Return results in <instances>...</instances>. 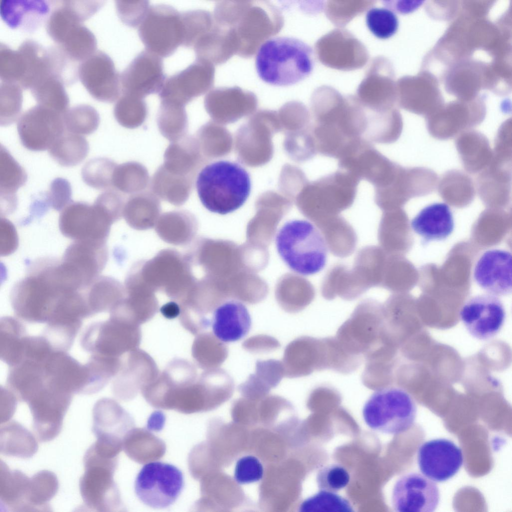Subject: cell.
I'll return each instance as SVG.
<instances>
[{"mask_svg": "<svg viewBox=\"0 0 512 512\" xmlns=\"http://www.w3.org/2000/svg\"><path fill=\"white\" fill-rule=\"evenodd\" d=\"M312 108L317 152L338 159L354 140L364 138L366 122L364 109L356 96H343L329 86L313 92Z\"/></svg>", "mask_w": 512, "mask_h": 512, "instance_id": "1", "label": "cell"}, {"mask_svg": "<svg viewBox=\"0 0 512 512\" xmlns=\"http://www.w3.org/2000/svg\"><path fill=\"white\" fill-rule=\"evenodd\" d=\"M312 48L303 41L289 36L274 37L260 46L256 68L259 78L268 84L292 86L312 73Z\"/></svg>", "mask_w": 512, "mask_h": 512, "instance_id": "2", "label": "cell"}, {"mask_svg": "<svg viewBox=\"0 0 512 512\" xmlns=\"http://www.w3.org/2000/svg\"><path fill=\"white\" fill-rule=\"evenodd\" d=\"M196 188L207 210L224 215L245 203L250 192L251 180L249 174L240 164L221 160L206 165L200 171Z\"/></svg>", "mask_w": 512, "mask_h": 512, "instance_id": "3", "label": "cell"}, {"mask_svg": "<svg viewBox=\"0 0 512 512\" xmlns=\"http://www.w3.org/2000/svg\"><path fill=\"white\" fill-rule=\"evenodd\" d=\"M278 252L292 271L303 276L316 274L325 266L328 248L317 227L304 220L286 222L275 238Z\"/></svg>", "mask_w": 512, "mask_h": 512, "instance_id": "4", "label": "cell"}, {"mask_svg": "<svg viewBox=\"0 0 512 512\" xmlns=\"http://www.w3.org/2000/svg\"><path fill=\"white\" fill-rule=\"evenodd\" d=\"M230 2L222 16V22L234 32L238 54L252 56L261 43L278 32L283 18L278 10L266 2Z\"/></svg>", "mask_w": 512, "mask_h": 512, "instance_id": "5", "label": "cell"}, {"mask_svg": "<svg viewBox=\"0 0 512 512\" xmlns=\"http://www.w3.org/2000/svg\"><path fill=\"white\" fill-rule=\"evenodd\" d=\"M335 337L348 353L364 360L368 354L388 342L382 304L372 298L361 301Z\"/></svg>", "mask_w": 512, "mask_h": 512, "instance_id": "6", "label": "cell"}, {"mask_svg": "<svg viewBox=\"0 0 512 512\" xmlns=\"http://www.w3.org/2000/svg\"><path fill=\"white\" fill-rule=\"evenodd\" d=\"M416 403L404 388L389 386L376 390L365 402L362 417L371 429L388 434L406 432L414 424Z\"/></svg>", "mask_w": 512, "mask_h": 512, "instance_id": "7", "label": "cell"}, {"mask_svg": "<svg viewBox=\"0 0 512 512\" xmlns=\"http://www.w3.org/2000/svg\"><path fill=\"white\" fill-rule=\"evenodd\" d=\"M360 180L350 172L338 170L312 182L306 192L304 210L316 224L352 206Z\"/></svg>", "mask_w": 512, "mask_h": 512, "instance_id": "8", "label": "cell"}, {"mask_svg": "<svg viewBox=\"0 0 512 512\" xmlns=\"http://www.w3.org/2000/svg\"><path fill=\"white\" fill-rule=\"evenodd\" d=\"M134 492L144 504L164 508L172 504L184 486L182 472L176 466L161 462L144 465L134 482Z\"/></svg>", "mask_w": 512, "mask_h": 512, "instance_id": "9", "label": "cell"}, {"mask_svg": "<svg viewBox=\"0 0 512 512\" xmlns=\"http://www.w3.org/2000/svg\"><path fill=\"white\" fill-rule=\"evenodd\" d=\"M138 34L146 50L160 58L170 56L182 46L181 12L167 4L150 6Z\"/></svg>", "mask_w": 512, "mask_h": 512, "instance_id": "10", "label": "cell"}, {"mask_svg": "<svg viewBox=\"0 0 512 512\" xmlns=\"http://www.w3.org/2000/svg\"><path fill=\"white\" fill-rule=\"evenodd\" d=\"M338 160L339 170L350 172L360 180H366L374 189L386 186L398 166L363 138L352 142Z\"/></svg>", "mask_w": 512, "mask_h": 512, "instance_id": "11", "label": "cell"}, {"mask_svg": "<svg viewBox=\"0 0 512 512\" xmlns=\"http://www.w3.org/2000/svg\"><path fill=\"white\" fill-rule=\"evenodd\" d=\"M84 472L80 480V492L85 506L92 511L111 510L116 506V492L112 480L115 459L84 460Z\"/></svg>", "mask_w": 512, "mask_h": 512, "instance_id": "12", "label": "cell"}, {"mask_svg": "<svg viewBox=\"0 0 512 512\" xmlns=\"http://www.w3.org/2000/svg\"><path fill=\"white\" fill-rule=\"evenodd\" d=\"M315 50L323 64L341 70L361 68L368 59V53L364 44L342 28L320 38L315 44Z\"/></svg>", "mask_w": 512, "mask_h": 512, "instance_id": "13", "label": "cell"}, {"mask_svg": "<svg viewBox=\"0 0 512 512\" xmlns=\"http://www.w3.org/2000/svg\"><path fill=\"white\" fill-rule=\"evenodd\" d=\"M17 130L26 148L36 152L49 150L64 132L63 114L38 104L21 115Z\"/></svg>", "mask_w": 512, "mask_h": 512, "instance_id": "14", "label": "cell"}, {"mask_svg": "<svg viewBox=\"0 0 512 512\" xmlns=\"http://www.w3.org/2000/svg\"><path fill=\"white\" fill-rule=\"evenodd\" d=\"M284 376L294 378L330 370L327 338L302 336L286 347L282 360Z\"/></svg>", "mask_w": 512, "mask_h": 512, "instance_id": "15", "label": "cell"}, {"mask_svg": "<svg viewBox=\"0 0 512 512\" xmlns=\"http://www.w3.org/2000/svg\"><path fill=\"white\" fill-rule=\"evenodd\" d=\"M462 322L470 334L480 340L490 339L502 329L506 317L503 304L488 294L470 298L460 312Z\"/></svg>", "mask_w": 512, "mask_h": 512, "instance_id": "16", "label": "cell"}, {"mask_svg": "<svg viewBox=\"0 0 512 512\" xmlns=\"http://www.w3.org/2000/svg\"><path fill=\"white\" fill-rule=\"evenodd\" d=\"M214 76V64L196 59L184 70L166 78L158 93L159 96L160 100L172 101L185 106L212 88Z\"/></svg>", "mask_w": 512, "mask_h": 512, "instance_id": "17", "label": "cell"}, {"mask_svg": "<svg viewBox=\"0 0 512 512\" xmlns=\"http://www.w3.org/2000/svg\"><path fill=\"white\" fill-rule=\"evenodd\" d=\"M78 77L89 94L104 102H112L121 92L120 75L112 58L97 50L79 64Z\"/></svg>", "mask_w": 512, "mask_h": 512, "instance_id": "18", "label": "cell"}, {"mask_svg": "<svg viewBox=\"0 0 512 512\" xmlns=\"http://www.w3.org/2000/svg\"><path fill=\"white\" fill-rule=\"evenodd\" d=\"M437 484L424 475L410 472L396 482L392 502L397 512H432L440 501Z\"/></svg>", "mask_w": 512, "mask_h": 512, "instance_id": "19", "label": "cell"}, {"mask_svg": "<svg viewBox=\"0 0 512 512\" xmlns=\"http://www.w3.org/2000/svg\"><path fill=\"white\" fill-rule=\"evenodd\" d=\"M166 80L161 58L146 50L140 52L120 75L122 94L144 98L159 93Z\"/></svg>", "mask_w": 512, "mask_h": 512, "instance_id": "20", "label": "cell"}, {"mask_svg": "<svg viewBox=\"0 0 512 512\" xmlns=\"http://www.w3.org/2000/svg\"><path fill=\"white\" fill-rule=\"evenodd\" d=\"M418 464L421 472L432 481L444 482L453 477L462 465L461 448L446 438L423 443L418 452Z\"/></svg>", "mask_w": 512, "mask_h": 512, "instance_id": "21", "label": "cell"}, {"mask_svg": "<svg viewBox=\"0 0 512 512\" xmlns=\"http://www.w3.org/2000/svg\"><path fill=\"white\" fill-rule=\"evenodd\" d=\"M473 278L487 294L504 296L512 290V256L504 250L490 249L484 252L474 266Z\"/></svg>", "mask_w": 512, "mask_h": 512, "instance_id": "22", "label": "cell"}, {"mask_svg": "<svg viewBox=\"0 0 512 512\" xmlns=\"http://www.w3.org/2000/svg\"><path fill=\"white\" fill-rule=\"evenodd\" d=\"M106 216L94 204L72 202L60 214V228L64 235L74 240L100 241Z\"/></svg>", "mask_w": 512, "mask_h": 512, "instance_id": "23", "label": "cell"}, {"mask_svg": "<svg viewBox=\"0 0 512 512\" xmlns=\"http://www.w3.org/2000/svg\"><path fill=\"white\" fill-rule=\"evenodd\" d=\"M391 66L384 56L374 58L356 96L364 108L374 111L393 108Z\"/></svg>", "mask_w": 512, "mask_h": 512, "instance_id": "24", "label": "cell"}, {"mask_svg": "<svg viewBox=\"0 0 512 512\" xmlns=\"http://www.w3.org/2000/svg\"><path fill=\"white\" fill-rule=\"evenodd\" d=\"M72 398L68 395L47 394L27 402L32 416L34 431L39 441L50 442L59 434Z\"/></svg>", "mask_w": 512, "mask_h": 512, "instance_id": "25", "label": "cell"}, {"mask_svg": "<svg viewBox=\"0 0 512 512\" xmlns=\"http://www.w3.org/2000/svg\"><path fill=\"white\" fill-rule=\"evenodd\" d=\"M52 3L46 0H2L0 14L10 28L32 32L46 22Z\"/></svg>", "mask_w": 512, "mask_h": 512, "instance_id": "26", "label": "cell"}, {"mask_svg": "<svg viewBox=\"0 0 512 512\" xmlns=\"http://www.w3.org/2000/svg\"><path fill=\"white\" fill-rule=\"evenodd\" d=\"M52 9L46 22V30L56 44H60L76 26L91 18L96 12L90 0H54Z\"/></svg>", "mask_w": 512, "mask_h": 512, "instance_id": "27", "label": "cell"}, {"mask_svg": "<svg viewBox=\"0 0 512 512\" xmlns=\"http://www.w3.org/2000/svg\"><path fill=\"white\" fill-rule=\"evenodd\" d=\"M251 326L252 320L248 310L240 301H226L214 310L213 333L223 342H234L241 340L249 332Z\"/></svg>", "mask_w": 512, "mask_h": 512, "instance_id": "28", "label": "cell"}, {"mask_svg": "<svg viewBox=\"0 0 512 512\" xmlns=\"http://www.w3.org/2000/svg\"><path fill=\"white\" fill-rule=\"evenodd\" d=\"M410 228L425 241H440L453 232L454 222L449 206L434 203L423 208L411 220Z\"/></svg>", "mask_w": 512, "mask_h": 512, "instance_id": "29", "label": "cell"}, {"mask_svg": "<svg viewBox=\"0 0 512 512\" xmlns=\"http://www.w3.org/2000/svg\"><path fill=\"white\" fill-rule=\"evenodd\" d=\"M328 249L334 256L344 258L354 251L358 241L353 227L341 216L328 218L315 224Z\"/></svg>", "mask_w": 512, "mask_h": 512, "instance_id": "30", "label": "cell"}, {"mask_svg": "<svg viewBox=\"0 0 512 512\" xmlns=\"http://www.w3.org/2000/svg\"><path fill=\"white\" fill-rule=\"evenodd\" d=\"M18 50L20 53L25 68L24 78L20 86L30 90L46 77L52 75L50 52L48 48L32 40L24 41Z\"/></svg>", "mask_w": 512, "mask_h": 512, "instance_id": "31", "label": "cell"}, {"mask_svg": "<svg viewBox=\"0 0 512 512\" xmlns=\"http://www.w3.org/2000/svg\"><path fill=\"white\" fill-rule=\"evenodd\" d=\"M0 508L4 511L26 512V494L30 478L18 470L0 463Z\"/></svg>", "mask_w": 512, "mask_h": 512, "instance_id": "32", "label": "cell"}, {"mask_svg": "<svg viewBox=\"0 0 512 512\" xmlns=\"http://www.w3.org/2000/svg\"><path fill=\"white\" fill-rule=\"evenodd\" d=\"M386 256L376 246H365L357 253L352 270L366 292L372 287H380Z\"/></svg>", "mask_w": 512, "mask_h": 512, "instance_id": "33", "label": "cell"}, {"mask_svg": "<svg viewBox=\"0 0 512 512\" xmlns=\"http://www.w3.org/2000/svg\"><path fill=\"white\" fill-rule=\"evenodd\" d=\"M0 452L6 456L22 458L32 457L38 451V444L32 434L15 420L1 424Z\"/></svg>", "mask_w": 512, "mask_h": 512, "instance_id": "34", "label": "cell"}, {"mask_svg": "<svg viewBox=\"0 0 512 512\" xmlns=\"http://www.w3.org/2000/svg\"><path fill=\"white\" fill-rule=\"evenodd\" d=\"M320 291L323 298L327 300L338 296L352 300L364 294L354 280L351 269L342 264H336L328 270L322 280Z\"/></svg>", "mask_w": 512, "mask_h": 512, "instance_id": "35", "label": "cell"}, {"mask_svg": "<svg viewBox=\"0 0 512 512\" xmlns=\"http://www.w3.org/2000/svg\"><path fill=\"white\" fill-rule=\"evenodd\" d=\"M27 180L24 168L2 146L0 152V194L1 204L6 208L16 206V193Z\"/></svg>", "mask_w": 512, "mask_h": 512, "instance_id": "36", "label": "cell"}, {"mask_svg": "<svg viewBox=\"0 0 512 512\" xmlns=\"http://www.w3.org/2000/svg\"><path fill=\"white\" fill-rule=\"evenodd\" d=\"M58 488V480L54 472L42 470L35 474L30 478L27 489V512L48 511V502Z\"/></svg>", "mask_w": 512, "mask_h": 512, "instance_id": "37", "label": "cell"}, {"mask_svg": "<svg viewBox=\"0 0 512 512\" xmlns=\"http://www.w3.org/2000/svg\"><path fill=\"white\" fill-rule=\"evenodd\" d=\"M89 145L82 136L64 132L50 146V156L64 166H74L82 162L86 157Z\"/></svg>", "mask_w": 512, "mask_h": 512, "instance_id": "38", "label": "cell"}, {"mask_svg": "<svg viewBox=\"0 0 512 512\" xmlns=\"http://www.w3.org/2000/svg\"><path fill=\"white\" fill-rule=\"evenodd\" d=\"M192 350L199 366L206 370L221 366L228 353L224 343L211 332L200 334L194 341Z\"/></svg>", "mask_w": 512, "mask_h": 512, "instance_id": "39", "label": "cell"}, {"mask_svg": "<svg viewBox=\"0 0 512 512\" xmlns=\"http://www.w3.org/2000/svg\"><path fill=\"white\" fill-rule=\"evenodd\" d=\"M64 86L58 78L53 75H50L30 90L38 105L64 114L68 110L70 104Z\"/></svg>", "mask_w": 512, "mask_h": 512, "instance_id": "40", "label": "cell"}, {"mask_svg": "<svg viewBox=\"0 0 512 512\" xmlns=\"http://www.w3.org/2000/svg\"><path fill=\"white\" fill-rule=\"evenodd\" d=\"M58 46L70 59L82 62L96 52L97 42L94 34L81 24L73 28Z\"/></svg>", "mask_w": 512, "mask_h": 512, "instance_id": "41", "label": "cell"}, {"mask_svg": "<svg viewBox=\"0 0 512 512\" xmlns=\"http://www.w3.org/2000/svg\"><path fill=\"white\" fill-rule=\"evenodd\" d=\"M158 114L160 130L168 139L175 141L182 138L187 126L185 106L173 102L160 100Z\"/></svg>", "mask_w": 512, "mask_h": 512, "instance_id": "42", "label": "cell"}, {"mask_svg": "<svg viewBox=\"0 0 512 512\" xmlns=\"http://www.w3.org/2000/svg\"><path fill=\"white\" fill-rule=\"evenodd\" d=\"M394 358L382 356L365 360L362 375L363 384L375 390L391 386L394 382Z\"/></svg>", "mask_w": 512, "mask_h": 512, "instance_id": "43", "label": "cell"}, {"mask_svg": "<svg viewBox=\"0 0 512 512\" xmlns=\"http://www.w3.org/2000/svg\"><path fill=\"white\" fill-rule=\"evenodd\" d=\"M66 130L78 135L90 134L96 130L100 124V116L92 106L82 104L68 110L63 114Z\"/></svg>", "mask_w": 512, "mask_h": 512, "instance_id": "44", "label": "cell"}, {"mask_svg": "<svg viewBox=\"0 0 512 512\" xmlns=\"http://www.w3.org/2000/svg\"><path fill=\"white\" fill-rule=\"evenodd\" d=\"M116 165L106 158L90 160L82 168V178L89 186L98 190H112V180Z\"/></svg>", "mask_w": 512, "mask_h": 512, "instance_id": "45", "label": "cell"}, {"mask_svg": "<svg viewBox=\"0 0 512 512\" xmlns=\"http://www.w3.org/2000/svg\"><path fill=\"white\" fill-rule=\"evenodd\" d=\"M183 39L182 46L192 48L196 40L213 26L214 21L212 14L202 10L181 12Z\"/></svg>", "mask_w": 512, "mask_h": 512, "instance_id": "46", "label": "cell"}, {"mask_svg": "<svg viewBox=\"0 0 512 512\" xmlns=\"http://www.w3.org/2000/svg\"><path fill=\"white\" fill-rule=\"evenodd\" d=\"M148 113L146 104L143 98L122 94L114 109L116 119L122 126L134 128L141 124Z\"/></svg>", "mask_w": 512, "mask_h": 512, "instance_id": "47", "label": "cell"}, {"mask_svg": "<svg viewBox=\"0 0 512 512\" xmlns=\"http://www.w3.org/2000/svg\"><path fill=\"white\" fill-rule=\"evenodd\" d=\"M22 88L17 84L1 82L0 124L8 126L20 117L23 101Z\"/></svg>", "mask_w": 512, "mask_h": 512, "instance_id": "48", "label": "cell"}, {"mask_svg": "<svg viewBox=\"0 0 512 512\" xmlns=\"http://www.w3.org/2000/svg\"><path fill=\"white\" fill-rule=\"evenodd\" d=\"M302 512H352L350 502L336 492L320 490L304 500L300 504Z\"/></svg>", "mask_w": 512, "mask_h": 512, "instance_id": "49", "label": "cell"}, {"mask_svg": "<svg viewBox=\"0 0 512 512\" xmlns=\"http://www.w3.org/2000/svg\"><path fill=\"white\" fill-rule=\"evenodd\" d=\"M148 174L144 166L138 163H130V170L124 164L116 166L112 176V187L123 192H137L148 184Z\"/></svg>", "mask_w": 512, "mask_h": 512, "instance_id": "50", "label": "cell"}, {"mask_svg": "<svg viewBox=\"0 0 512 512\" xmlns=\"http://www.w3.org/2000/svg\"><path fill=\"white\" fill-rule=\"evenodd\" d=\"M192 178L178 176L160 166L153 176L152 189L160 196L181 194L188 196L192 188Z\"/></svg>", "mask_w": 512, "mask_h": 512, "instance_id": "51", "label": "cell"}, {"mask_svg": "<svg viewBox=\"0 0 512 512\" xmlns=\"http://www.w3.org/2000/svg\"><path fill=\"white\" fill-rule=\"evenodd\" d=\"M366 26L376 38L386 39L396 34L398 20L396 14L388 8H372L366 16Z\"/></svg>", "mask_w": 512, "mask_h": 512, "instance_id": "52", "label": "cell"}, {"mask_svg": "<svg viewBox=\"0 0 512 512\" xmlns=\"http://www.w3.org/2000/svg\"><path fill=\"white\" fill-rule=\"evenodd\" d=\"M374 1L329 0L326 4V14L335 25L342 27L352 18L373 5Z\"/></svg>", "mask_w": 512, "mask_h": 512, "instance_id": "53", "label": "cell"}, {"mask_svg": "<svg viewBox=\"0 0 512 512\" xmlns=\"http://www.w3.org/2000/svg\"><path fill=\"white\" fill-rule=\"evenodd\" d=\"M25 74L23 59L18 50L0 44V78L2 82L20 84Z\"/></svg>", "mask_w": 512, "mask_h": 512, "instance_id": "54", "label": "cell"}, {"mask_svg": "<svg viewBox=\"0 0 512 512\" xmlns=\"http://www.w3.org/2000/svg\"><path fill=\"white\" fill-rule=\"evenodd\" d=\"M316 480L320 490L336 492L348 485L350 481V475L342 466L336 464H330L320 468L317 474Z\"/></svg>", "mask_w": 512, "mask_h": 512, "instance_id": "55", "label": "cell"}, {"mask_svg": "<svg viewBox=\"0 0 512 512\" xmlns=\"http://www.w3.org/2000/svg\"><path fill=\"white\" fill-rule=\"evenodd\" d=\"M150 6L148 0H116V14L126 25L136 28L139 26L146 16Z\"/></svg>", "mask_w": 512, "mask_h": 512, "instance_id": "56", "label": "cell"}, {"mask_svg": "<svg viewBox=\"0 0 512 512\" xmlns=\"http://www.w3.org/2000/svg\"><path fill=\"white\" fill-rule=\"evenodd\" d=\"M254 374L269 389L275 388L284 376L282 362L276 359L257 360Z\"/></svg>", "mask_w": 512, "mask_h": 512, "instance_id": "57", "label": "cell"}, {"mask_svg": "<svg viewBox=\"0 0 512 512\" xmlns=\"http://www.w3.org/2000/svg\"><path fill=\"white\" fill-rule=\"evenodd\" d=\"M263 475L262 464L254 456H243L236 463L234 478L239 484H246L259 481L262 478Z\"/></svg>", "mask_w": 512, "mask_h": 512, "instance_id": "58", "label": "cell"}, {"mask_svg": "<svg viewBox=\"0 0 512 512\" xmlns=\"http://www.w3.org/2000/svg\"><path fill=\"white\" fill-rule=\"evenodd\" d=\"M72 188L69 182L62 178L54 179L46 194L48 204L56 210H63L71 202Z\"/></svg>", "mask_w": 512, "mask_h": 512, "instance_id": "59", "label": "cell"}, {"mask_svg": "<svg viewBox=\"0 0 512 512\" xmlns=\"http://www.w3.org/2000/svg\"><path fill=\"white\" fill-rule=\"evenodd\" d=\"M280 346L279 341L273 336L266 334H257L244 341L242 348L252 354H262L272 352Z\"/></svg>", "mask_w": 512, "mask_h": 512, "instance_id": "60", "label": "cell"}, {"mask_svg": "<svg viewBox=\"0 0 512 512\" xmlns=\"http://www.w3.org/2000/svg\"><path fill=\"white\" fill-rule=\"evenodd\" d=\"M238 390L243 396L252 400L262 398L270 390L260 382L254 374H250L247 379L238 386Z\"/></svg>", "mask_w": 512, "mask_h": 512, "instance_id": "61", "label": "cell"}, {"mask_svg": "<svg viewBox=\"0 0 512 512\" xmlns=\"http://www.w3.org/2000/svg\"><path fill=\"white\" fill-rule=\"evenodd\" d=\"M162 315L168 319H172L177 317L180 312L178 306L174 302L167 304L160 309Z\"/></svg>", "mask_w": 512, "mask_h": 512, "instance_id": "62", "label": "cell"}]
</instances>
